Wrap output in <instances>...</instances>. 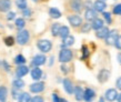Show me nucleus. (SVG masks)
<instances>
[{
  "instance_id": "nucleus-1",
  "label": "nucleus",
  "mask_w": 121,
  "mask_h": 102,
  "mask_svg": "<svg viewBox=\"0 0 121 102\" xmlns=\"http://www.w3.org/2000/svg\"><path fill=\"white\" fill-rule=\"evenodd\" d=\"M72 57H73L72 51L70 49H67V48H62V50L59 53V61L66 63V62H69L70 60H72Z\"/></svg>"
},
{
  "instance_id": "nucleus-2",
  "label": "nucleus",
  "mask_w": 121,
  "mask_h": 102,
  "mask_svg": "<svg viewBox=\"0 0 121 102\" xmlns=\"http://www.w3.org/2000/svg\"><path fill=\"white\" fill-rule=\"evenodd\" d=\"M29 38H30L29 31L21 30V31H19V33L17 34V42H18L20 46H25V44L29 41Z\"/></svg>"
},
{
  "instance_id": "nucleus-3",
  "label": "nucleus",
  "mask_w": 121,
  "mask_h": 102,
  "mask_svg": "<svg viewBox=\"0 0 121 102\" xmlns=\"http://www.w3.org/2000/svg\"><path fill=\"white\" fill-rule=\"evenodd\" d=\"M38 48H39V50L42 51V52H49V51L51 50L52 48V43L50 42L49 40H46V39H43V40H39L38 41Z\"/></svg>"
},
{
  "instance_id": "nucleus-4",
  "label": "nucleus",
  "mask_w": 121,
  "mask_h": 102,
  "mask_svg": "<svg viewBox=\"0 0 121 102\" xmlns=\"http://www.w3.org/2000/svg\"><path fill=\"white\" fill-rule=\"evenodd\" d=\"M118 37H119V34H118V31L116 29L114 30H111L110 32H109V34H108V37L106 38V43L107 44H114L116 43V41H117Z\"/></svg>"
},
{
  "instance_id": "nucleus-5",
  "label": "nucleus",
  "mask_w": 121,
  "mask_h": 102,
  "mask_svg": "<svg viewBox=\"0 0 121 102\" xmlns=\"http://www.w3.org/2000/svg\"><path fill=\"white\" fill-rule=\"evenodd\" d=\"M118 98V92L116 89H108L106 91V94H104V99L108 100L109 102H112L114 100H117Z\"/></svg>"
},
{
  "instance_id": "nucleus-6",
  "label": "nucleus",
  "mask_w": 121,
  "mask_h": 102,
  "mask_svg": "<svg viewBox=\"0 0 121 102\" xmlns=\"http://www.w3.org/2000/svg\"><path fill=\"white\" fill-rule=\"evenodd\" d=\"M44 90V83L43 82H35L30 85V91L33 92V93H39V92H42Z\"/></svg>"
},
{
  "instance_id": "nucleus-7",
  "label": "nucleus",
  "mask_w": 121,
  "mask_h": 102,
  "mask_svg": "<svg viewBox=\"0 0 121 102\" xmlns=\"http://www.w3.org/2000/svg\"><path fill=\"white\" fill-rule=\"evenodd\" d=\"M68 20H69L70 25L72 26V27H79V26L82 25V19L81 17L77 15H72V16H69L68 17Z\"/></svg>"
},
{
  "instance_id": "nucleus-8",
  "label": "nucleus",
  "mask_w": 121,
  "mask_h": 102,
  "mask_svg": "<svg viewBox=\"0 0 121 102\" xmlns=\"http://www.w3.org/2000/svg\"><path fill=\"white\" fill-rule=\"evenodd\" d=\"M95 92L93 91L92 89L88 88V89H86V90H84L83 100L86 102H92L93 100H95Z\"/></svg>"
},
{
  "instance_id": "nucleus-9",
  "label": "nucleus",
  "mask_w": 121,
  "mask_h": 102,
  "mask_svg": "<svg viewBox=\"0 0 121 102\" xmlns=\"http://www.w3.org/2000/svg\"><path fill=\"white\" fill-rule=\"evenodd\" d=\"M46 57L43 55H37L32 60V66L35 67H39V66H42L46 63Z\"/></svg>"
},
{
  "instance_id": "nucleus-10",
  "label": "nucleus",
  "mask_w": 121,
  "mask_h": 102,
  "mask_svg": "<svg viewBox=\"0 0 121 102\" xmlns=\"http://www.w3.org/2000/svg\"><path fill=\"white\" fill-rule=\"evenodd\" d=\"M84 18L86 20H88V21H93L95 19H97V11L95 9H87L86 10V13H84Z\"/></svg>"
},
{
  "instance_id": "nucleus-11",
  "label": "nucleus",
  "mask_w": 121,
  "mask_h": 102,
  "mask_svg": "<svg viewBox=\"0 0 121 102\" xmlns=\"http://www.w3.org/2000/svg\"><path fill=\"white\" fill-rule=\"evenodd\" d=\"M63 89L66 90L67 93H69V94H72L74 92V87L72 82L69 80V79H65L63 80Z\"/></svg>"
},
{
  "instance_id": "nucleus-12",
  "label": "nucleus",
  "mask_w": 121,
  "mask_h": 102,
  "mask_svg": "<svg viewBox=\"0 0 121 102\" xmlns=\"http://www.w3.org/2000/svg\"><path fill=\"white\" fill-rule=\"evenodd\" d=\"M70 7L73 11L79 12L82 9V1L81 0H71L70 1Z\"/></svg>"
},
{
  "instance_id": "nucleus-13",
  "label": "nucleus",
  "mask_w": 121,
  "mask_h": 102,
  "mask_svg": "<svg viewBox=\"0 0 121 102\" xmlns=\"http://www.w3.org/2000/svg\"><path fill=\"white\" fill-rule=\"evenodd\" d=\"M109 32H110V30L108 29L107 27H102L101 29L97 30L95 36H97V38H99V39H106L107 37H108V34H109Z\"/></svg>"
},
{
  "instance_id": "nucleus-14",
  "label": "nucleus",
  "mask_w": 121,
  "mask_h": 102,
  "mask_svg": "<svg viewBox=\"0 0 121 102\" xmlns=\"http://www.w3.org/2000/svg\"><path fill=\"white\" fill-rule=\"evenodd\" d=\"M109 76H110V72L107 69H102L99 72V74H98V80H99L101 83H103V82H106V81L109 79Z\"/></svg>"
},
{
  "instance_id": "nucleus-15",
  "label": "nucleus",
  "mask_w": 121,
  "mask_h": 102,
  "mask_svg": "<svg viewBox=\"0 0 121 102\" xmlns=\"http://www.w3.org/2000/svg\"><path fill=\"white\" fill-rule=\"evenodd\" d=\"M93 7H95V11H99V12H103L104 9L107 8V4L103 1V0H97L95 4H93Z\"/></svg>"
},
{
  "instance_id": "nucleus-16",
  "label": "nucleus",
  "mask_w": 121,
  "mask_h": 102,
  "mask_svg": "<svg viewBox=\"0 0 121 102\" xmlns=\"http://www.w3.org/2000/svg\"><path fill=\"white\" fill-rule=\"evenodd\" d=\"M11 8V1L10 0H0V11L7 12Z\"/></svg>"
},
{
  "instance_id": "nucleus-17",
  "label": "nucleus",
  "mask_w": 121,
  "mask_h": 102,
  "mask_svg": "<svg viewBox=\"0 0 121 102\" xmlns=\"http://www.w3.org/2000/svg\"><path fill=\"white\" fill-rule=\"evenodd\" d=\"M41 76H42V71H41V69H39L38 67H36L35 69H32V71H31V78H32L33 80H40Z\"/></svg>"
},
{
  "instance_id": "nucleus-18",
  "label": "nucleus",
  "mask_w": 121,
  "mask_h": 102,
  "mask_svg": "<svg viewBox=\"0 0 121 102\" xmlns=\"http://www.w3.org/2000/svg\"><path fill=\"white\" fill-rule=\"evenodd\" d=\"M29 72V69H28V67L26 66H19L18 69H17V72H16V74H17V76L18 78H22L23 76H26L27 73Z\"/></svg>"
},
{
  "instance_id": "nucleus-19",
  "label": "nucleus",
  "mask_w": 121,
  "mask_h": 102,
  "mask_svg": "<svg viewBox=\"0 0 121 102\" xmlns=\"http://www.w3.org/2000/svg\"><path fill=\"white\" fill-rule=\"evenodd\" d=\"M74 95H76L77 101H81V100H83L84 91L82 90V88L81 87H76L74 88Z\"/></svg>"
},
{
  "instance_id": "nucleus-20",
  "label": "nucleus",
  "mask_w": 121,
  "mask_h": 102,
  "mask_svg": "<svg viewBox=\"0 0 121 102\" xmlns=\"http://www.w3.org/2000/svg\"><path fill=\"white\" fill-rule=\"evenodd\" d=\"M92 29H95V30H99L101 29L103 27V20L102 19H99V18H97L95 19L93 21H92Z\"/></svg>"
},
{
  "instance_id": "nucleus-21",
  "label": "nucleus",
  "mask_w": 121,
  "mask_h": 102,
  "mask_svg": "<svg viewBox=\"0 0 121 102\" xmlns=\"http://www.w3.org/2000/svg\"><path fill=\"white\" fill-rule=\"evenodd\" d=\"M12 85H13V89H17V90L22 89V88L25 87V81L22 80L21 78H17V79L12 82Z\"/></svg>"
},
{
  "instance_id": "nucleus-22",
  "label": "nucleus",
  "mask_w": 121,
  "mask_h": 102,
  "mask_svg": "<svg viewBox=\"0 0 121 102\" xmlns=\"http://www.w3.org/2000/svg\"><path fill=\"white\" fill-rule=\"evenodd\" d=\"M7 95H8L7 88L4 87V85H1V87H0V102H4V101H6Z\"/></svg>"
},
{
  "instance_id": "nucleus-23",
  "label": "nucleus",
  "mask_w": 121,
  "mask_h": 102,
  "mask_svg": "<svg viewBox=\"0 0 121 102\" xmlns=\"http://www.w3.org/2000/svg\"><path fill=\"white\" fill-rule=\"evenodd\" d=\"M49 15L51 18H55V19H58L61 17V12L57 9V8H50V10H49Z\"/></svg>"
},
{
  "instance_id": "nucleus-24",
  "label": "nucleus",
  "mask_w": 121,
  "mask_h": 102,
  "mask_svg": "<svg viewBox=\"0 0 121 102\" xmlns=\"http://www.w3.org/2000/svg\"><path fill=\"white\" fill-rule=\"evenodd\" d=\"M74 43V38L72 36H69L67 37L66 39H63V44H62V48H66V47H70Z\"/></svg>"
},
{
  "instance_id": "nucleus-25",
  "label": "nucleus",
  "mask_w": 121,
  "mask_h": 102,
  "mask_svg": "<svg viewBox=\"0 0 121 102\" xmlns=\"http://www.w3.org/2000/svg\"><path fill=\"white\" fill-rule=\"evenodd\" d=\"M59 36L63 39H66L67 37H69V28L68 27H66V26H63V27H61V29H60V32H59Z\"/></svg>"
},
{
  "instance_id": "nucleus-26",
  "label": "nucleus",
  "mask_w": 121,
  "mask_h": 102,
  "mask_svg": "<svg viewBox=\"0 0 121 102\" xmlns=\"http://www.w3.org/2000/svg\"><path fill=\"white\" fill-rule=\"evenodd\" d=\"M31 101V98H30V94L27 93V92H23L19 95L18 98V102H30Z\"/></svg>"
},
{
  "instance_id": "nucleus-27",
  "label": "nucleus",
  "mask_w": 121,
  "mask_h": 102,
  "mask_svg": "<svg viewBox=\"0 0 121 102\" xmlns=\"http://www.w3.org/2000/svg\"><path fill=\"white\" fill-rule=\"evenodd\" d=\"M60 29H61V26L60 23H53L51 27V33L52 36H59V32H60Z\"/></svg>"
},
{
  "instance_id": "nucleus-28",
  "label": "nucleus",
  "mask_w": 121,
  "mask_h": 102,
  "mask_svg": "<svg viewBox=\"0 0 121 102\" xmlns=\"http://www.w3.org/2000/svg\"><path fill=\"white\" fill-rule=\"evenodd\" d=\"M15 63L16 64H19V66H22V64L26 63V58H25L22 55H18L15 58Z\"/></svg>"
},
{
  "instance_id": "nucleus-29",
  "label": "nucleus",
  "mask_w": 121,
  "mask_h": 102,
  "mask_svg": "<svg viewBox=\"0 0 121 102\" xmlns=\"http://www.w3.org/2000/svg\"><path fill=\"white\" fill-rule=\"evenodd\" d=\"M16 4L19 9L21 10H25L27 9V0H16Z\"/></svg>"
},
{
  "instance_id": "nucleus-30",
  "label": "nucleus",
  "mask_w": 121,
  "mask_h": 102,
  "mask_svg": "<svg viewBox=\"0 0 121 102\" xmlns=\"http://www.w3.org/2000/svg\"><path fill=\"white\" fill-rule=\"evenodd\" d=\"M25 26H26V21H25L22 18H19L16 20V27H17L18 29H22Z\"/></svg>"
},
{
  "instance_id": "nucleus-31",
  "label": "nucleus",
  "mask_w": 121,
  "mask_h": 102,
  "mask_svg": "<svg viewBox=\"0 0 121 102\" xmlns=\"http://www.w3.org/2000/svg\"><path fill=\"white\" fill-rule=\"evenodd\" d=\"M4 41V43H6V46H8V47H11V46H13V43H15V39L12 37H6Z\"/></svg>"
},
{
  "instance_id": "nucleus-32",
  "label": "nucleus",
  "mask_w": 121,
  "mask_h": 102,
  "mask_svg": "<svg viewBox=\"0 0 121 102\" xmlns=\"http://www.w3.org/2000/svg\"><path fill=\"white\" fill-rule=\"evenodd\" d=\"M91 29H92V25H90V23H84V25L82 26V28H81V31L86 33V32H89Z\"/></svg>"
},
{
  "instance_id": "nucleus-33",
  "label": "nucleus",
  "mask_w": 121,
  "mask_h": 102,
  "mask_svg": "<svg viewBox=\"0 0 121 102\" xmlns=\"http://www.w3.org/2000/svg\"><path fill=\"white\" fill-rule=\"evenodd\" d=\"M82 53H83V55H82V60H83V59H87L89 57V50H88V48H87V46H83V47H82Z\"/></svg>"
},
{
  "instance_id": "nucleus-34",
  "label": "nucleus",
  "mask_w": 121,
  "mask_h": 102,
  "mask_svg": "<svg viewBox=\"0 0 121 102\" xmlns=\"http://www.w3.org/2000/svg\"><path fill=\"white\" fill-rule=\"evenodd\" d=\"M103 18L106 19V21L110 25L111 21H112V19H111V15H110V12H103Z\"/></svg>"
},
{
  "instance_id": "nucleus-35",
  "label": "nucleus",
  "mask_w": 121,
  "mask_h": 102,
  "mask_svg": "<svg viewBox=\"0 0 121 102\" xmlns=\"http://www.w3.org/2000/svg\"><path fill=\"white\" fill-rule=\"evenodd\" d=\"M113 13L114 15H121V4H117V6L113 8Z\"/></svg>"
},
{
  "instance_id": "nucleus-36",
  "label": "nucleus",
  "mask_w": 121,
  "mask_h": 102,
  "mask_svg": "<svg viewBox=\"0 0 121 102\" xmlns=\"http://www.w3.org/2000/svg\"><path fill=\"white\" fill-rule=\"evenodd\" d=\"M30 102H43V98H41L39 95H36V97H33V98L31 99Z\"/></svg>"
},
{
  "instance_id": "nucleus-37",
  "label": "nucleus",
  "mask_w": 121,
  "mask_h": 102,
  "mask_svg": "<svg viewBox=\"0 0 121 102\" xmlns=\"http://www.w3.org/2000/svg\"><path fill=\"white\" fill-rule=\"evenodd\" d=\"M114 46H116V48H117V49L121 50V36L118 37V39H117V41H116Z\"/></svg>"
},
{
  "instance_id": "nucleus-38",
  "label": "nucleus",
  "mask_w": 121,
  "mask_h": 102,
  "mask_svg": "<svg viewBox=\"0 0 121 102\" xmlns=\"http://www.w3.org/2000/svg\"><path fill=\"white\" fill-rule=\"evenodd\" d=\"M22 15L25 16V17H30V16H31V10L27 8L25 10H22Z\"/></svg>"
},
{
  "instance_id": "nucleus-39",
  "label": "nucleus",
  "mask_w": 121,
  "mask_h": 102,
  "mask_svg": "<svg viewBox=\"0 0 121 102\" xmlns=\"http://www.w3.org/2000/svg\"><path fill=\"white\" fill-rule=\"evenodd\" d=\"M15 18H16V13H15V12H12V11H10V12L7 15V19H8V20H12V19H15Z\"/></svg>"
},
{
  "instance_id": "nucleus-40",
  "label": "nucleus",
  "mask_w": 121,
  "mask_h": 102,
  "mask_svg": "<svg viewBox=\"0 0 121 102\" xmlns=\"http://www.w3.org/2000/svg\"><path fill=\"white\" fill-rule=\"evenodd\" d=\"M52 101L53 102H61V99L58 97V94L53 93V94H52Z\"/></svg>"
},
{
  "instance_id": "nucleus-41",
  "label": "nucleus",
  "mask_w": 121,
  "mask_h": 102,
  "mask_svg": "<svg viewBox=\"0 0 121 102\" xmlns=\"http://www.w3.org/2000/svg\"><path fill=\"white\" fill-rule=\"evenodd\" d=\"M116 85H117V88L119 89V90H121V76L117 79V81H116Z\"/></svg>"
},
{
  "instance_id": "nucleus-42",
  "label": "nucleus",
  "mask_w": 121,
  "mask_h": 102,
  "mask_svg": "<svg viewBox=\"0 0 121 102\" xmlns=\"http://www.w3.org/2000/svg\"><path fill=\"white\" fill-rule=\"evenodd\" d=\"M16 90H17V89H13V90H12V98L13 99H17V97H18V92L16 91Z\"/></svg>"
},
{
  "instance_id": "nucleus-43",
  "label": "nucleus",
  "mask_w": 121,
  "mask_h": 102,
  "mask_svg": "<svg viewBox=\"0 0 121 102\" xmlns=\"http://www.w3.org/2000/svg\"><path fill=\"white\" fill-rule=\"evenodd\" d=\"M61 71H62L63 73H68V68H67L66 66H61Z\"/></svg>"
},
{
  "instance_id": "nucleus-44",
  "label": "nucleus",
  "mask_w": 121,
  "mask_h": 102,
  "mask_svg": "<svg viewBox=\"0 0 121 102\" xmlns=\"http://www.w3.org/2000/svg\"><path fill=\"white\" fill-rule=\"evenodd\" d=\"M2 63H4V68H6V70H7V71H9V70H10V67L8 66L7 61H4V62H2Z\"/></svg>"
},
{
  "instance_id": "nucleus-45",
  "label": "nucleus",
  "mask_w": 121,
  "mask_h": 102,
  "mask_svg": "<svg viewBox=\"0 0 121 102\" xmlns=\"http://www.w3.org/2000/svg\"><path fill=\"white\" fill-rule=\"evenodd\" d=\"M86 6H87V8H88V9H90V8L92 7V6H91V1H89V0H88V1H86Z\"/></svg>"
},
{
  "instance_id": "nucleus-46",
  "label": "nucleus",
  "mask_w": 121,
  "mask_h": 102,
  "mask_svg": "<svg viewBox=\"0 0 121 102\" xmlns=\"http://www.w3.org/2000/svg\"><path fill=\"white\" fill-rule=\"evenodd\" d=\"M117 59H118V62L121 64V53H118V55H117Z\"/></svg>"
},
{
  "instance_id": "nucleus-47",
  "label": "nucleus",
  "mask_w": 121,
  "mask_h": 102,
  "mask_svg": "<svg viewBox=\"0 0 121 102\" xmlns=\"http://www.w3.org/2000/svg\"><path fill=\"white\" fill-rule=\"evenodd\" d=\"M117 100H118V102H121V93H120V94H118Z\"/></svg>"
},
{
  "instance_id": "nucleus-48",
  "label": "nucleus",
  "mask_w": 121,
  "mask_h": 102,
  "mask_svg": "<svg viewBox=\"0 0 121 102\" xmlns=\"http://www.w3.org/2000/svg\"><path fill=\"white\" fill-rule=\"evenodd\" d=\"M99 102H104V99H103V98H100L99 99Z\"/></svg>"
},
{
  "instance_id": "nucleus-49",
  "label": "nucleus",
  "mask_w": 121,
  "mask_h": 102,
  "mask_svg": "<svg viewBox=\"0 0 121 102\" xmlns=\"http://www.w3.org/2000/svg\"><path fill=\"white\" fill-rule=\"evenodd\" d=\"M61 102H68L67 100H65V99H61Z\"/></svg>"
},
{
  "instance_id": "nucleus-50",
  "label": "nucleus",
  "mask_w": 121,
  "mask_h": 102,
  "mask_svg": "<svg viewBox=\"0 0 121 102\" xmlns=\"http://www.w3.org/2000/svg\"><path fill=\"white\" fill-rule=\"evenodd\" d=\"M32 1H35V2H37V1H38V0H32Z\"/></svg>"
},
{
  "instance_id": "nucleus-51",
  "label": "nucleus",
  "mask_w": 121,
  "mask_h": 102,
  "mask_svg": "<svg viewBox=\"0 0 121 102\" xmlns=\"http://www.w3.org/2000/svg\"><path fill=\"white\" fill-rule=\"evenodd\" d=\"M0 64H1V62H0Z\"/></svg>"
},
{
  "instance_id": "nucleus-52",
  "label": "nucleus",
  "mask_w": 121,
  "mask_h": 102,
  "mask_svg": "<svg viewBox=\"0 0 121 102\" xmlns=\"http://www.w3.org/2000/svg\"><path fill=\"white\" fill-rule=\"evenodd\" d=\"M103 1H104V0H103Z\"/></svg>"
}]
</instances>
